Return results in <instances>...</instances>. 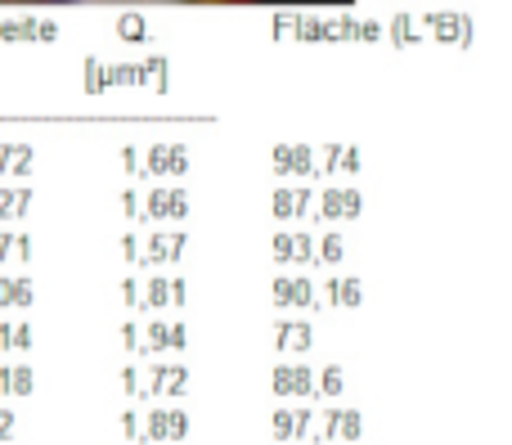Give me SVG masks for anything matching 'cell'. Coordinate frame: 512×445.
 Instances as JSON below:
<instances>
[]
</instances>
